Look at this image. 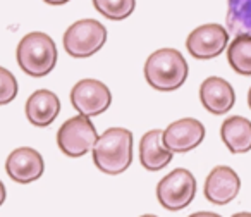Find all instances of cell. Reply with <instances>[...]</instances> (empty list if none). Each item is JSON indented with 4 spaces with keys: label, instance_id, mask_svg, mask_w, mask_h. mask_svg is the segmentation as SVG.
<instances>
[{
    "label": "cell",
    "instance_id": "obj_9",
    "mask_svg": "<svg viewBox=\"0 0 251 217\" xmlns=\"http://www.w3.org/2000/svg\"><path fill=\"white\" fill-rule=\"evenodd\" d=\"M205 126L198 119L182 117L162 131V141L172 154H186L205 140Z\"/></svg>",
    "mask_w": 251,
    "mask_h": 217
},
{
    "label": "cell",
    "instance_id": "obj_19",
    "mask_svg": "<svg viewBox=\"0 0 251 217\" xmlns=\"http://www.w3.org/2000/svg\"><path fill=\"white\" fill-rule=\"evenodd\" d=\"M18 80L9 69L0 66V105H7L18 97Z\"/></svg>",
    "mask_w": 251,
    "mask_h": 217
},
{
    "label": "cell",
    "instance_id": "obj_3",
    "mask_svg": "<svg viewBox=\"0 0 251 217\" xmlns=\"http://www.w3.org/2000/svg\"><path fill=\"white\" fill-rule=\"evenodd\" d=\"M16 59L26 74L33 78H43L55 69L59 52L55 42L47 33L31 31L19 42Z\"/></svg>",
    "mask_w": 251,
    "mask_h": 217
},
{
    "label": "cell",
    "instance_id": "obj_14",
    "mask_svg": "<svg viewBox=\"0 0 251 217\" xmlns=\"http://www.w3.org/2000/svg\"><path fill=\"white\" fill-rule=\"evenodd\" d=\"M172 152L162 141V130H151L140 141V162L147 171H160L172 161Z\"/></svg>",
    "mask_w": 251,
    "mask_h": 217
},
{
    "label": "cell",
    "instance_id": "obj_13",
    "mask_svg": "<svg viewBox=\"0 0 251 217\" xmlns=\"http://www.w3.org/2000/svg\"><path fill=\"white\" fill-rule=\"evenodd\" d=\"M60 112V100L50 90H36L26 100V117L36 128H47L57 119Z\"/></svg>",
    "mask_w": 251,
    "mask_h": 217
},
{
    "label": "cell",
    "instance_id": "obj_16",
    "mask_svg": "<svg viewBox=\"0 0 251 217\" xmlns=\"http://www.w3.org/2000/svg\"><path fill=\"white\" fill-rule=\"evenodd\" d=\"M227 59L237 74L251 76V35H237L227 49Z\"/></svg>",
    "mask_w": 251,
    "mask_h": 217
},
{
    "label": "cell",
    "instance_id": "obj_4",
    "mask_svg": "<svg viewBox=\"0 0 251 217\" xmlns=\"http://www.w3.org/2000/svg\"><path fill=\"white\" fill-rule=\"evenodd\" d=\"M107 42V28L97 19H79L64 33V49L74 59H86Z\"/></svg>",
    "mask_w": 251,
    "mask_h": 217
},
{
    "label": "cell",
    "instance_id": "obj_25",
    "mask_svg": "<svg viewBox=\"0 0 251 217\" xmlns=\"http://www.w3.org/2000/svg\"><path fill=\"white\" fill-rule=\"evenodd\" d=\"M140 217H157V216H153V214H145V216H140Z\"/></svg>",
    "mask_w": 251,
    "mask_h": 217
},
{
    "label": "cell",
    "instance_id": "obj_15",
    "mask_svg": "<svg viewBox=\"0 0 251 217\" xmlns=\"http://www.w3.org/2000/svg\"><path fill=\"white\" fill-rule=\"evenodd\" d=\"M220 138L232 154L251 150V121L243 116L227 117L220 128Z\"/></svg>",
    "mask_w": 251,
    "mask_h": 217
},
{
    "label": "cell",
    "instance_id": "obj_7",
    "mask_svg": "<svg viewBox=\"0 0 251 217\" xmlns=\"http://www.w3.org/2000/svg\"><path fill=\"white\" fill-rule=\"evenodd\" d=\"M71 104L81 116L95 117L108 110L112 93L105 83L98 80H81L71 90Z\"/></svg>",
    "mask_w": 251,
    "mask_h": 217
},
{
    "label": "cell",
    "instance_id": "obj_17",
    "mask_svg": "<svg viewBox=\"0 0 251 217\" xmlns=\"http://www.w3.org/2000/svg\"><path fill=\"white\" fill-rule=\"evenodd\" d=\"M227 28L234 36L251 35V0H227Z\"/></svg>",
    "mask_w": 251,
    "mask_h": 217
},
{
    "label": "cell",
    "instance_id": "obj_11",
    "mask_svg": "<svg viewBox=\"0 0 251 217\" xmlns=\"http://www.w3.org/2000/svg\"><path fill=\"white\" fill-rule=\"evenodd\" d=\"M241 190V179L234 169L227 165H217L210 171L205 181V198L215 205H227L237 196Z\"/></svg>",
    "mask_w": 251,
    "mask_h": 217
},
{
    "label": "cell",
    "instance_id": "obj_24",
    "mask_svg": "<svg viewBox=\"0 0 251 217\" xmlns=\"http://www.w3.org/2000/svg\"><path fill=\"white\" fill-rule=\"evenodd\" d=\"M248 105H250V108H251V88H250V91H248Z\"/></svg>",
    "mask_w": 251,
    "mask_h": 217
},
{
    "label": "cell",
    "instance_id": "obj_10",
    "mask_svg": "<svg viewBox=\"0 0 251 217\" xmlns=\"http://www.w3.org/2000/svg\"><path fill=\"white\" fill-rule=\"evenodd\" d=\"M5 171L9 178L21 185H28L40 179L45 172V162L40 152L29 147H21L11 152L5 162Z\"/></svg>",
    "mask_w": 251,
    "mask_h": 217
},
{
    "label": "cell",
    "instance_id": "obj_12",
    "mask_svg": "<svg viewBox=\"0 0 251 217\" xmlns=\"http://www.w3.org/2000/svg\"><path fill=\"white\" fill-rule=\"evenodd\" d=\"M200 98L208 112L222 116L232 110L236 104V91L226 80L219 76H210L200 86Z\"/></svg>",
    "mask_w": 251,
    "mask_h": 217
},
{
    "label": "cell",
    "instance_id": "obj_18",
    "mask_svg": "<svg viewBox=\"0 0 251 217\" xmlns=\"http://www.w3.org/2000/svg\"><path fill=\"white\" fill-rule=\"evenodd\" d=\"M93 7L110 21H122L134 12L136 0H93Z\"/></svg>",
    "mask_w": 251,
    "mask_h": 217
},
{
    "label": "cell",
    "instance_id": "obj_21",
    "mask_svg": "<svg viewBox=\"0 0 251 217\" xmlns=\"http://www.w3.org/2000/svg\"><path fill=\"white\" fill-rule=\"evenodd\" d=\"M5 196H7V193H5V186H4V183L0 181V207H2V203L5 202Z\"/></svg>",
    "mask_w": 251,
    "mask_h": 217
},
{
    "label": "cell",
    "instance_id": "obj_23",
    "mask_svg": "<svg viewBox=\"0 0 251 217\" xmlns=\"http://www.w3.org/2000/svg\"><path fill=\"white\" fill-rule=\"evenodd\" d=\"M232 217H251L250 212H239V214H234Z\"/></svg>",
    "mask_w": 251,
    "mask_h": 217
},
{
    "label": "cell",
    "instance_id": "obj_2",
    "mask_svg": "<svg viewBox=\"0 0 251 217\" xmlns=\"http://www.w3.org/2000/svg\"><path fill=\"white\" fill-rule=\"evenodd\" d=\"M145 78L155 90L174 91L181 88L188 78V62L176 49L155 50L145 62Z\"/></svg>",
    "mask_w": 251,
    "mask_h": 217
},
{
    "label": "cell",
    "instance_id": "obj_6",
    "mask_svg": "<svg viewBox=\"0 0 251 217\" xmlns=\"http://www.w3.org/2000/svg\"><path fill=\"white\" fill-rule=\"evenodd\" d=\"M196 195V179L188 169H174L157 185V198L167 210H182Z\"/></svg>",
    "mask_w": 251,
    "mask_h": 217
},
{
    "label": "cell",
    "instance_id": "obj_1",
    "mask_svg": "<svg viewBox=\"0 0 251 217\" xmlns=\"http://www.w3.org/2000/svg\"><path fill=\"white\" fill-rule=\"evenodd\" d=\"M93 162L105 174H122L133 162V133L126 128H108L98 136Z\"/></svg>",
    "mask_w": 251,
    "mask_h": 217
},
{
    "label": "cell",
    "instance_id": "obj_22",
    "mask_svg": "<svg viewBox=\"0 0 251 217\" xmlns=\"http://www.w3.org/2000/svg\"><path fill=\"white\" fill-rule=\"evenodd\" d=\"M43 2L49 5H64V4H67L69 0H43Z\"/></svg>",
    "mask_w": 251,
    "mask_h": 217
},
{
    "label": "cell",
    "instance_id": "obj_20",
    "mask_svg": "<svg viewBox=\"0 0 251 217\" xmlns=\"http://www.w3.org/2000/svg\"><path fill=\"white\" fill-rule=\"evenodd\" d=\"M188 217H222L220 214H215V212H195Z\"/></svg>",
    "mask_w": 251,
    "mask_h": 217
},
{
    "label": "cell",
    "instance_id": "obj_8",
    "mask_svg": "<svg viewBox=\"0 0 251 217\" xmlns=\"http://www.w3.org/2000/svg\"><path fill=\"white\" fill-rule=\"evenodd\" d=\"M229 43V31L222 25L208 23L195 28L186 40V49L195 59L208 60L220 55Z\"/></svg>",
    "mask_w": 251,
    "mask_h": 217
},
{
    "label": "cell",
    "instance_id": "obj_5",
    "mask_svg": "<svg viewBox=\"0 0 251 217\" xmlns=\"http://www.w3.org/2000/svg\"><path fill=\"white\" fill-rule=\"evenodd\" d=\"M98 140V133L93 123L86 116H76L67 119L57 131V145L67 157H83L93 150Z\"/></svg>",
    "mask_w": 251,
    "mask_h": 217
}]
</instances>
